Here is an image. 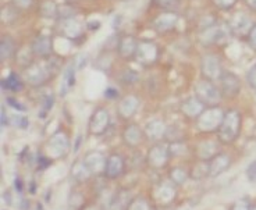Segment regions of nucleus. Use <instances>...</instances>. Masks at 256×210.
<instances>
[{"instance_id":"f257e3e1","label":"nucleus","mask_w":256,"mask_h":210,"mask_svg":"<svg viewBox=\"0 0 256 210\" xmlns=\"http://www.w3.org/2000/svg\"><path fill=\"white\" fill-rule=\"evenodd\" d=\"M239 128H241V114L237 110H228L224 113L223 121L219 127V139L223 144H230L233 141H236V138L239 134Z\"/></svg>"},{"instance_id":"f03ea898","label":"nucleus","mask_w":256,"mask_h":210,"mask_svg":"<svg viewBox=\"0 0 256 210\" xmlns=\"http://www.w3.org/2000/svg\"><path fill=\"white\" fill-rule=\"evenodd\" d=\"M195 96L205 106L213 107L222 100V89H219L213 81L202 80L195 85Z\"/></svg>"},{"instance_id":"7ed1b4c3","label":"nucleus","mask_w":256,"mask_h":210,"mask_svg":"<svg viewBox=\"0 0 256 210\" xmlns=\"http://www.w3.org/2000/svg\"><path fill=\"white\" fill-rule=\"evenodd\" d=\"M224 113L219 107H209L207 110H204V113L198 117V128L204 132H212L215 129H219V127L223 121Z\"/></svg>"},{"instance_id":"20e7f679","label":"nucleus","mask_w":256,"mask_h":210,"mask_svg":"<svg viewBox=\"0 0 256 210\" xmlns=\"http://www.w3.org/2000/svg\"><path fill=\"white\" fill-rule=\"evenodd\" d=\"M201 71H202V75L205 77V80H209V81L220 80V77L223 74L220 59L217 56H215V54H206V56H204L202 63H201Z\"/></svg>"},{"instance_id":"39448f33","label":"nucleus","mask_w":256,"mask_h":210,"mask_svg":"<svg viewBox=\"0 0 256 210\" xmlns=\"http://www.w3.org/2000/svg\"><path fill=\"white\" fill-rule=\"evenodd\" d=\"M51 77V74L48 68V65H46V62L45 63H32L25 70V78L34 86H39V85L45 84Z\"/></svg>"},{"instance_id":"423d86ee","label":"nucleus","mask_w":256,"mask_h":210,"mask_svg":"<svg viewBox=\"0 0 256 210\" xmlns=\"http://www.w3.org/2000/svg\"><path fill=\"white\" fill-rule=\"evenodd\" d=\"M159 50L157 46L151 41H142L138 43V49L135 53V60L142 65H151L157 60Z\"/></svg>"},{"instance_id":"0eeeda50","label":"nucleus","mask_w":256,"mask_h":210,"mask_svg":"<svg viewBox=\"0 0 256 210\" xmlns=\"http://www.w3.org/2000/svg\"><path fill=\"white\" fill-rule=\"evenodd\" d=\"M110 116L106 109H96L89 120V132L92 135H103L107 131Z\"/></svg>"},{"instance_id":"6e6552de","label":"nucleus","mask_w":256,"mask_h":210,"mask_svg":"<svg viewBox=\"0 0 256 210\" xmlns=\"http://www.w3.org/2000/svg\"><path fill=\"white\" fill-rule=\"evenodd\" d=\"M220 88H222V94L228 97H234L239 94L241 91V81L237 77L236 74L231 71H223L220 77Z\"/></svg>"},{"instance_id":"1a4fd4ad","label":"nucleus","mask_w":256,"mask_h":210,"mask_svg":"<svg viewBox=\"0 0 256 210\" xmlns=\"http://www.w3.org/2000/svg\"><path fill=\"white\" fill-rule=\"evenodd\" d=\"M230 31L236 36H248V33L251 31V28L254 27L252 21L249 20V17L244 13H237L231 17V20L228 22Z\"/></svg>"},{"instance_id":"9d476101","label":"nucleus","mask_w":256,"mask_h":210,"mask_svg":"<svg viewBox=\"0 0 256 210\" xmlns=\"http://www.w3.org/2000/svg\"><path fill=\"white\" fill-rule=\"evenodd\" d=\"M48 147H49V152H51L53 158H62V156H64V155L68 152V149H70L68 137H67L64 132H62V131L56 132V134L51 138V141H49V144H48Z\"/></svg>"},{"instance_id":"9b49d317","label":"nucleus","mask_w":256,"mask_h":210,"mask_svg":"<svg viewBox=\"0 0 256 210\" xmlns=\"http://www.w3.org/2000/svg\"><path fill=\"white\" fill-rule=\"evenodd\" d=\"M106 160L107 159L104 158L102 152H98V150H92L89 153L85 155L84 158V162L85 164L88 166L89 171L92 174H101V173H104V168H106Z\"/></svg>"},{"instance_id":"f8f14e48","label":"nucleus","mask_w":256,"mask_h":210,"mask_svg":"<svg viewBox=\"0 0 256 210\" xmlns=\"http://www.w3.org/2000/svg\"><path fill=\"white\" fill-rule=\"evenodd\" d=\"M169 150L167 147L163 145H154L149 149V153H148V162L149 164L154 168H160L167 164V160H169Z\"/></svg>"},{"instance_id":"ddd939ff","label":"nucleus","mask_w":256,"mask_h":210,"mask_svg":"<svg viewBox=\"0 0 256 210\" xmlns=\"http://www.w3.org/2000/svg\"><path fill=\"white\" fill-rule=\"evenodd\" d=\"M124 159L120 155H110L106 160V168H104V174L109 178H117L119 176H121L124 173Z\"/></svg>"},{"instance_id":"4468645a","label":"nucleus","mask_w":256,"mask_h":210,"mask_svg":"<svg viewBox=\"0 0 256 210\" xmlns=\"http://www.w3.org/2000/svg\"><path fill=\"white\" fill-rule=\"evenodd\" d=\"M178 21V16L174 11H164L163 14L157 16V18L154 21V27L156 31L169 32L171 31Z\"/></svg>"},{"instance_id":"2eb2a0df","label":"nucleus","mask_w":256,"mask_h":210,"mask_svg":"<svg viewBox=\"0 0 256 210\" xmlns=\"http://www.w3.org/2000/svg\"><path fill=\"white\" fill-rule=\"evenodd\" d=\"M51 38L48 35H39L35 38V41L32 42V52L35 56L38 57H43V59H48L51 54Z\"/></svg>"},{"instance_id":"dca6fc26","label":"nucleus","mask_w":256,"mask_h":210,"mask_svg":"<svg viewBox=\"0 0 256 210\" xmlns=\"http://www.w3.org/2000/svg\"><path fill=\"white\" fill-rule=\"evenodd\" d=\"M138 106H139L138 97L134 96V95H128V96H125V97H123L120 100L119 107H117V113L123 118H130V117H133L137 113Z\"/></svg>"},{"instance_id":"f3484780","label":"nucleus","mask_w":256,"mask_h":210,"mask_svg":"<svg viewBox=\"0 0 256 210\" xmlns=\"http://www.w3.org/2000/svg\"><path fill=\"white\" fill-rule=\"evenodd\" d=\"M138 43L139 42H137L134 36L125 35L117 43V52L123 59L135 57V53H137V49H138Z\"/></svg>"},{"instance_id":"a211bd4d","label":"nucleus","mask_w":256,"mask_h":210,"mask_svg":"<svg viewBox=\"0 0 256 210\" xmlns=\"http://www.w3.org/2000/svg\"><path fill=\"white\" fill-rule=\"evenodd\" d=\"M204 107H205V105L196 96H194V97H189L185 102H183L181 112L184 113L185 116L196 118V117H199L204 113Z\"/></svg>"},{"instance_id":"6ab92c4d","label":"nucleus","mask_w":256,"mask_h":210,"mask_svg":"<svg viewBox=\"0 0 256 210\" xmlns=\"http://www.w3.org/2000/svg\"><path fill=\"white\" fill-rule=\"evenodd\" d=\"M231 159L227 155H216L215 158L212 159V162L209 163V176L216 177L219 174H222L223 171H225L227 168L230 167Z\"/></svg>"},{"instance_id":"aec40b11","label":"nucleus","mask_w":256,"mask_h":210,"mask_svg":"<svg viewBox=\"0 0 256 210\" xmlns=\"http://www.w3.org/2000/svg\"><path fill=\"white\" fill-rule=\"evenodd\" d=\"M164 132H166V126H164L163 121H160V120H152V121H149L146 124V127H145L146 137L149 138V139H152V141L162 139Z\"/></svg>"},{"instance_id":"412c9836","label":"nucleus","mask_w":256,"mask_h":210,"mask_svg":"<svg viewBox=\"0 0 256 210\" xmlns=\"http://www.w3.org/2000/svg\"><path fill=\"white\" fill-rule=\"evenodd\" d=\"M123 138L127 145H130V146H138L141 144V141H142L141 128L138 126H135V124L127 126L123 132Z\"/></svg>"},{"instance_id":"4be33fe9","label":"nucleus","mask_w":256,"mask_h":210,"mask_svg":"<svg viewBox=\"0 0 256 210\" xmlns=\"http://www.w3.org/2000/svg\"><path fill=\"white\" fill-rule=\"evenodd\" d=\"M130 206V195L127 191H119L106 210H125Z\"/></svg>"},{"instance_id":"5701e85b","label":"nucleus","mask_w":256,"mask_h":210,"mask_svg":"<svg viewBox=\"0 0 256 210\" xmlns=\"http://www.w3.org/2000/svg\"><path fill=\"white\" fill-rule=\"evenodd\" d=\"M63 31L67 38L75 39L82 33V25L74 17H71V18L63 20Z\"/></svg>"},{"instance_id":"b1692460","label":"nucleus","mask_w":256,"mask_h":210,"mask_svg":"<svg viewBox=\"0 0 256 210\" xmlns=\"http://www.w3.org/2000/svg\"><path fill=\"white\" fill-rule=\"evenodd\" d=\"M75 71H77V67H75V64L74 63H71L70 65H67V68L64 70V74H63L62 89H60L62 96H66V94L68 92V89L75 85Z\"/></svg>"},{"instance_id":"393cba45","label":"nucleus","mask_w":256,"mask_h":210,"mask_svg":"<svg viewBox=\"0 0 256 210\" xmlns=\"http://www.w3.org/2000/svg\"><path fill=\"white\" fill-rule=\"evenodd\" d=\"M16 53V43L10 36H3L0 41V59L1 62L9 60Z\"/></svg>"},{"instance_id":"a878e982","label":"nucleus","mask_w":256,"mask_h":210,"mask_svg":"<svg viewBox=\"0 0 256 210\" xmlns=\"http://www.w3.org/2000/svg\"><path fill=\"white\" fill-rule=\"evenodd\" d=\"M71 174L75 179H78V181H85V179H88L91 177L92 173L89 171L88 166H86L85 162L82 160V162H77V163L72 166Z\"/></svg>"},{"instance_id":"bb28decb","label":"nucleus","mask_w":256,"mask_h":210,"mask_svg":"<svg viewBox=\"0 0 256 210\" xmlns=\"http://www.w3.org/2000/svg\"><path fill=\"white\" fill-rule=\"evenodd\" d=\"M3 88H7L11 92H20L24 88V82L16 73H11L6 80H3Z\"/></svg>"},{"instance_id":"cd10ccee","label":"nucleus","mask_w":256,"mask_h":210,"mask_svg":"<svg viewBox=\"0 0 256 210\" xmlns=\"http://www.w3.org/2000/svg\"><path fill=\"white\" fill-rule=\"evenodd\" d=\"M41 16L45 18H56L59 17V7L51 0H48L41 6Z\"/></svg>"},{"instance_id":"c85d7f7f","label":"nucleus","mask_w":256,"mask_h":210,"mask_svg":"<svg viewBox=\"0 0 256 210\" xmlns=\"http://www.w3.org/2000/svg\"><path fill=\"white\" fill-rule=\"evenodd\" d=\"M216 145L213 142H204L199 146V156L202 159H210L216 153Z\"/></svg>"},{"instance_id":"c756f323","label":"nucleus","mask_w":256,"mask_h":210,"mask_svg":"<svg viewBox=\"0 0 256 210\" xmlns=\"http://www.w3.org/2000/svg\"><path fill=\"white\" fill-rule=\"evenodd\" d=\"M170 178L173 179L175 184H184L185 181H187V178H188V174H187L185 170L177 167L173 168V170L170 171Z\"/></svg>"},{"instance_id":"7c9ffc66","label":"nucleus","mask_w":256,"mask_h":210,"mask_svg":"<svg viewBox=\"0 0 256 210\" xmlns=\"http://www.w3.org/2000/svg\"><path fill=\"white\" fill-rule=\"evenodd\" d=\"M154 3L157 7H160V9L171 11L173 9H175V7H178L180 0H154Z\"/></svg>"},{"instance_id":"2f4dec72","label":"nucleus","mask_w":256,"mask_h":210,"mask_svg":"<svg viewBox=\"0 0 256 210\" xmlns=\"http://www.w3.org/2000/svg\"><path fill=\"white\" fill-rule=\"evenodd\" d=\"M138 80H139V75L134 70H125L121 75V81L125 85L135 84V82H138Z\"/></svg>"},{"instance_id":"473e14b6","label":"nucleus","mask_w":256,"mask_h":210,"mask_svg":"<svg viewBox=\"0 0 256 210\" xmlns=\"http://www.w3.org/2000/svg\"><path fill=\"white\" fill-rule=\"evenodd\" d=\"M10 124L14 127H18V128H22V129H25L28 124H30V121H28V118L24 116H11L10 120Z\"/></svg>"},{"instance_id":"72a5a7b5","label":"nucleus","mask_w":256,"mask_h":210,"mask_svg":"<svg viewBox=\"0 0 256 210\" xmlns=\"http://www.w3.org/2000/svg\"><path fill=\"white\" fill-rule=\"evenodd\" d=\"M236 3L237 0H213V4L220 10H230L236 6Z\"/></svg>"},{"instance_id":"f704fd0d","label":"nucleus","mask_w":256,"mask_h":210,"mask_svg":"<svg viewBox=\"0 0 256 210\" xmlns=\"http://www.w3.org/2000/svg\"><path fill=\"white\" fill-rule=\"evenodd\" d=\"M53 103H54V97H53V95H48V96L45 97V100H43V112L39 113V117H41V118H45V114H46L49 110H51Z\"/></svg>"},{"instance_id":"c9c22d12","label":"nucleus","mask_w":256,"mask_h":210,"mask_svg":"<svg viewBox=\"0 0 256 210\" xmlns=\"http://www.w3.org/2000/svg\"><path fill=\"white\" fill-rule=\"evenodd\" d=\"M130 210H149V208H148V203L145 200L137 199L130 205Z\"/></svg>"},{"instance_id":"e433bc0d","label":"nucleus","mask_w":256,"mask_h":210,"mask_svg":"<svg viewBox=\"0 0 256 210\" xmlns=\"http://www.w3.org/2000/svg\"><path fill=\"white\" fill-rule=\"evenodd\" d=\"M248 43L254 50H256V25H254L248 33Z\"/></svg>"},{"instance_id":"4c0bfd02","label":"nucleus","mask_w":256,"mask_h":210,"mask_svg":"<svg viewBox=\"0 0 256 210\" xmlns=\"http://www.w3.org/2000/svg\"><path fill=\"white\" fill-rule=\"evenodd\" d=\"M246 176H248V178H249V181H256V162H252L249 166H248V168H246Z\"/></svg>"},{"instance_id":"58836bf2","label":"nucleus","mask_w":256,"mask_h":210,"mask_svg":"<svg viewBox=\"0 0 256 210\" xmlns=\"http://www.w3.org/2000/svg\"><path fill=\"white\" fill-rule=\"evenodd\" d=\"M248 82H249V85H251L252 88H255L256 89V64L249 70V73H248Z\"/></svg>"},{"instance_id":"ea45409f","label":"nucleus","mask_w":256,"mask_h":210,"mask_svg":"<svg viewBox=\"0 0 256 210\" xmlns=\"http://www.w3.org/2000/svg\"><path fill=\"white\" fill-rule=\"evenodd\" d=\"M13 4L17 9H28V7H31L32 0H13Z\"/></svg>"},{"instance_id":"a19ab883","label":"nucleus","mask_w":256,"mask_h":210,"mask_svg":"<svg viewBox=\"0 0 256 210\" xmlns=\"http://www.w3.org/2000/svg\"><path fill=\"white\" fill-rule=\"evenodd\" d=\"M231 210H251V208H249V203L245 199H242L236 202L234 206L231 208Z\"/></svg>"},{"instance_id":"79ce46f5","label":"nucleus","mask_w":256,"mask_h":210,"mask_svg":"<svg viewBox=\"0 0 256 210\" xmlns=\"http://www.w3.org/2000/svg\"><path fill=\"white\" fill-rule=\"evenodd\" d=\"M104 96H106L107 99H117V97H119V91L112 88V86H109V88H106V91H104Z\"/></svg>"},{"instance_id":"37998d69","label":"nucleus","mask_w":256,"mask_h":210,"mask_svg":"<svg viewBox=\"0 0 256 210\" xmlns=\"http://www.w3.org/2000/svg\"><path fill=\"white\" fill-rule=\"evenodd\" d=\"M74 64H75L77 70H82V68H84V65H86V56L80 54V56L77 57V60L74 62Z\"/></svg>"},{"instance_id":"c03bdc74","label":"nucleus","mask_w":256,"mask_h":210,"mask_svg":"<svg viewBox=\"0 0 256 210\" xmlns=\"http://www.w3.org/2000/svg\"><path fill=\"white\" fill-rule=\"evenodd\" d=\"M7 103H9V105H11V107H13V109L18 110V112H25V110H27V109H25L24 106L21 105V103H18V102H16V100H14L13 97H7Z\"/></svg>"},{"instance_id":"a18cd8bd","label":"nucleus","mask_w":256,"mask_h":210,"mask_svg":"<svg viewBox=\"0 0 256 210\" xmlns=\"http://www.w3.org/2000/svg\"><path fill=\"white\" fill-rule=\"evenodd\" d=\"M88 28H89L91 31H95V30H99V28H101V21L88 22Z\"/></svg>"},{"instance_id":"49530a36","label":"nucleus","mask_w":256,"mask_h":210,"mask_svg":"<svg viewBox=\"0 0 256 210\" xmlns=\"http://www.w3.org/2000/svg\"><path fill=\"white\" fill-rule=\"evenodd\" d=\"M14 185H16V191L17 192H22V181L20 178H16L14 179Z\"/></svg>"},{"instance_id":"de8ad7c7","label":"nucleus","mask_w":256,"mask_h":210,"mask_svg":"<svg viewBox=\"0 0 256 210\" xmlns=\"http://www.w3.org/2000/svg\"><path fill=\"white\" fill-rule=\"evenodd\" d=\"M7 126V117H6V110L4 107H1V127Z\"/></svg>"},{"instance_id":"09e8293b","label":"nucleus","mask_w":256,"mask_h":210,"mask_svg":"<svg viewBox=\"0 0 256 210\" xmlns=\"http://www.w3.org/2000/svg\"><path fill=\"white\" fill-rule=\"evenodd\" d=\"M245 3L248 4L249 9H252L254 11H256V0H245Z\"/></svg>"},{"instance_id":"8fccbe9b","label":"nucleus","mask_w":256,"mask_h":210,"mask_svg":"<svg viewBox=\"0 0 256 210\" xmlns=\"http://www.w3.org/2000/svg\"><path fill=\"white\" fill-rule=\"evenodd\" d=\"M180 210H191V209H189V208H187V209H185V208H183V209H180Z\"/></svg>"},{"instance_id":"3c124183","label":"nucleus","mask_w":256,"mask_h":210,"mask_svg":"<svg viewBox=\"0 0 256 210\" xmlns=\"http://www.w3.org/2000/svg\"><path fill=\"white\" fill-rule=\"evenodd\" d=\"M251 210H256V206H252V208H251Z\"/></svg>"}]
</instances>
